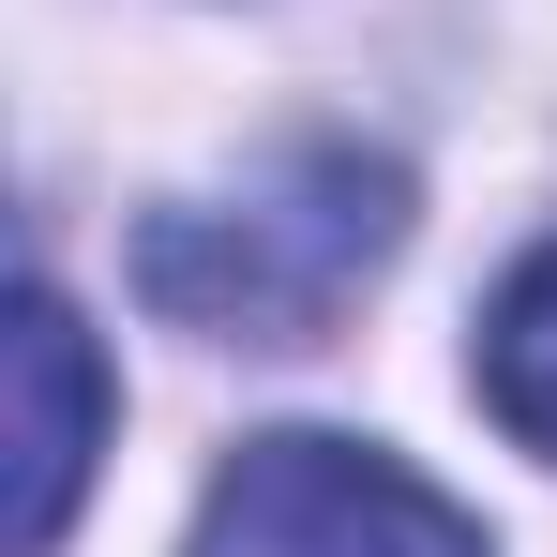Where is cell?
Listing matches in <instances>:
<instances>
[{"instance_id":"6da1fadb","label":"cell","mask_w":557,"mask_h":557,"mask_svg":"<svg viewBox=\"0 0 557 557\" xmlns=\"http://www.w3.org/2000/svg\"><path fill=\"white\" fill-rule=\"evenodd\" d=\"M392 226H407V182H392L376 151H347V136H301V151H272L242 196L151 211L136 286H151L182 332H226V347H317L332 301L392 257Z\"/></svg>"},{"instance_id":"3957f363","label":"cell","mask_w":557,"mask_h":557,"mask_svg":"<svg viewBox=\"0 0 557 557\" xmlns=\"http://www.w3.org/2000/svg\"><path fill=\"white\" fill-rule=\"evenodd\" d=\"M91 453H106V362L76 332V301L30 286L15 301V557H61Z\"/></svg>"},{"instance_id":"7a4b0ae2","label":"cell","mask_w":557,"mask_h":557,"mask_svg":"<svg viewBox=\"0 0 557 557\" xmlns=\"http://www.w3.org/2000/svg\"><path fill=\"white\" fill-rule=\"evenodd\" d=\"M182 557H497L482 512H453L422 467H392L376 437H242L226 482L196 497Z\"/></svg>"},{"instance_id":"277c9868","label":"cell","mask_w":557,"mask_h":557,"mask_svg":"<svg viewBox=\"0 0 557 557\" xmlns=\"http://www.w3.org/2000/svg\"><path fill=\"white\" fill-rule=\"evenodd\" d=\"M482 407H497V422L557 467V242L497 286V301H482Z\"/></svg>"}]
</instances>
